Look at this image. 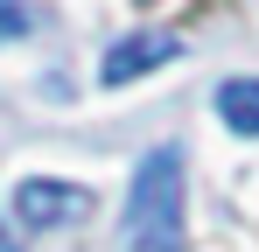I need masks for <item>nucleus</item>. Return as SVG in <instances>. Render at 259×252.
I'll return each mask as SVG.
<instances>
[{"label":"nucleus","instance_id":"obj_1","mask_svg":"<svg viewBox=\"0 0 259 252\" xmlns=\"http://www.w3.org/2000/svg\"><path fill=\"white\" fill-rule=\"evenodd\" d=\"M182 203H189V161L168 140L133 168V196L119 210V252H182V231H189Z\"/></svg>","mask_w":259,"mask_h":252},{"label":"nucleus","instance_id":"obj_2","mask_svg":"<svg viewBox=\"0 0 259 252\" xmlns=\"http://www.w3.org/2000/svg\"><path fill=\"white\" fill-rule=\"evenodd\" d=\"M84 210H91V189L56 182V175H28V182L14 189V217H21L28 231H63V224H77Z\"/></svg>","mask_w":259,"mask_h":252},{"label":"nucleus","instance_id":"obj_3","mask_svg":"<svg viewBox=\"0 0 259 252\" xmlns=\"http://www.w3.org/2000/svg\"><path fill=\"white\" fill-rule=\"evenodd\" d=\"M175 56H182V42H175V35H126V42L105 49L98 77H105V84H133L140 70H161V63H175Z\"/></svg>","mask_w":259,"mask_h":252},{"label":"nucleus","instance_id":"obj_4","mask_svg":"<svg viewBox=\"0 0 259 252\" xmlns=\"http://www.w3.org/2000/svg\"><path fill=\"white\" fill-rule=\"evenodd\" d=\"M217 112L231 133H259V77H231L217 91Z\"/></svg>","mask_w":259,"mask_h":252},{"label":"nucleus","instance_id":"obj_5","mask_svg":"<svg viewBox=\"0 0 259 252\" xmlns=\"http://www.w3.org/2000/svg\"><path fill=\"white\" fill-rule=\"evenodd\" d=\"M28 35V7L21 0H0V42H21Z\"/></svg>","mask_w":259,"mask_h":252},{"label":"nucleus","instance_id":"obj_6","mask_svg":"<svg viewBox=\"0 0 259 252\" xmlns=\"http://www.w3.org/2000/svg\"><path fill=\"white\" fill-rule=\"evenodd\" d=\"M0 252H21V238H14V231H0Z\"/></svg>","mask_w":259,"mask_h":252}]
</instances>
